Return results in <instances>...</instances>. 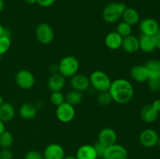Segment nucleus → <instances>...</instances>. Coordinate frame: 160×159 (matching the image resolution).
I'll return each mask as SVG.
<instances>
[{
    "label": "nucleus",
    "instance_id": "nucleus-33",
    "mask_svg": "<svg viewBox=\"0 0 160 159\" xmlns=\"http://www.w3.org/2000/svg\"><path fill=\"white\" fill-rule=\"evenodd\" d=\"M24 159H45L43 154L38 151H29L25 154Z\"/></svg>",
    "mask_w": 160,
    "mask_h": 159
},
{
    "label": "nucleus",
    "instance_id": "nucleus-8",
    "mask_svg": "<svg viewBox=\"0 0 160 159\" xmlns=\"http://www.w3.org/2000/svg\"><path fill=\"white\" fill-rule=\"evenodd\" d=\"M159 138L157 132L152 129H145L139 134V142L142 146L147 148L156 146Z\"/></svg>",
    "mask_w": 160,
    "mask_h": 159
},
{
    "label": "nucleus",
    "instance_id": "nucleus-37",
    "mask_svg": "<svg viewBox=\"0 0 160 159\" xmlns=\"http://www.w3.org/2000/svg\"><path fill=\"white\" fill-rule=\"evenodd\" d=\"M151 104L152 105V107L154 108L156 111H157V112H160V99L155 100V101H153Z\"/></svg>",
    "mask_w": 160,
    "mask_h": 159
},
{
    "label": "nucleus",
    "instance_id": "nucleus-34",
    "mask_svg": "<svg viewBox=\"0 0 160 159\" xmlns=\"http://www.w3.org/2000/svg\"><path fill=\"white\" fill-rule=\"evenodd\" d=\"M0 159H13V154L9 148H3L0 151Z\"/></svg>",
    "mask_w": 160,
    "mask_h": 159
},
{
    "label": "nucleus",
    "instance_id": "nucleus-9",
    "mask_svg": "<svg viewBox=\"0 0 160 159\" xmlns=\"http://www.w3.org/2000/svg\"><path fill=\"white\" fill-rule=\"evenodd\" d=\"M128 152L126 148L118 143L107 147L103 159H128Z\"/></svg>",
    "mask_w": 160,
    "mask_h": 159
},
{
    "label": "nucleus",
    "instance_id": "nucleus-14",
    "mask_svg": "<svg viewBox=\"0 0 160 159\" xmlns=\"http://www.w3.org/2000/svg\"><path fill=\"white\" fill-rule=\"evenodd\" d=\"M66 84L65 77L59 73H52L47 81V86L51 92L61 91Z\"/></svg>",
    "mask_w": 160,
    "mask_h": 159
},
{
    "label": "nucleus",
    "instance_id": "nucleus-1",
    "mask_svg": "<svg viewBox=\"0 0 160 159\" xmlns=\"http://www.w3.org/2000/svg\"><path fill=\"white\" fill-rule=\"evenodd\" d=\"M109 92L112 96V101L117 104H125L132 100L134 89L129 80L120 78L112 81Z\"/></svg>",
    "mask_w": 160,
    "mask_h": 159
},
{
    "label": "nucleus",
    "instance_id": "nucleus-25",
    "mask_svg": "<svg viewBox=\"0 0 160 159\" xmlns=\"http://www.w3.org/2000/svg\"><path fill=\"white\" fill-rule=\"evenodd\" d=\"M83 95L81 92L78 90H72L69 91L65 96V101L69 103L73 106H76L79 104L82 101Z\"/></svg>",
    "mask_w": 160,
    "mask_h": 159
},
{
    "label": "nucleus",
    "instance_id": "nucleus-16",
    "mask_svg": "<svg viewBox=\"0 0 160 159\" xmlns=\"http://www.w3.org/2000/svg\"><path fill=\"white\" fill-rule=\"evenodd\" d=\"M131 76L136 82L145 83L149 78V74L145 65H136L131 68Z\"/></svg>",
    "mask_w": 160,
    "mask_h": 159
},
{
    "label": "nucleus",
    "instance_id": "nucleus-27",
    "mask_svg": "<svg viewBox=\"0 0 160 159\" xmlns=\"http://www.w3.org/2000/svg\"><path fill=\"white\" fill-rule=\"evenodd\" d=\"M116 31L123 38V37H127V36L131 35V33H132V26L127 23L126 22L122 21L119 23V24L117 25V31Z\"/></svg>",
    "mask_w": 160,
    "mask_h": 159
},
{
    "label": "nucleus",
    "instance_id": "nucleus-28",
    "mask_svg": "<svg viewBox=\"0 0 160 159\" xmlns=\"http://www.w3.org/2000/svg\"><path fill=\"white\" fill-rule=\"evenodd\" d=\"M97 101L101 106H108L113 101L110 93L108 90V91L99 92L97 96Z\"/></svg>",
    "mask_w": 160,
    "mask_h": 159
},
{
    "label": "nucleus",
    "instance_id": "nucleus-10",
    "mask_svg": "<svg viewBox=\"0 0 160 159\" xmlns=\"http://www.w3.org/2000/svg\"><path fill=\"white\" fill-rule=\"evenodd\" d=\"M139 29L142 34L155 36L160 29L159 24L152 18H145L139 23Z\"/></svg>",
    "mask_w": 160,
    "mask_h": 159
},
{
    "label": "nucleus",
    "instance_id": "nucleus-44",
    "mask_svg": "<svg viewBox=\"0 0 160 159\" xmlns=\"http://www.w3.org/2000/svg\"><path fill=\"white\" fill-rule=\"evenodd\" d=\"M157 145L158 147L160 148V137L159 138V140H158V142H157Z\"/></svg>",
    "mask_w": 160,
    "mask_h": 159
},
{
    "label": "nucleus",
    "instance_id": "nucleus-38",
    "mask_svg": "<svg viewBox=\"0 0 160 159\" xmlns=\"http://www.w3.org/2000/svg\"><path fill=\"white\" fill-rule=\"evenodd\" d=\"M6 130V126H5V123H3L1 119H0V134L2 132Z\"/></svg>",
    "mask_w": 160,
    "mask_h": 159
},
{
    "label": "nucleus",
    "instance_id": "nucleus-12",
    "mask_svg": "<svg viewBox=\"0 0 160 159\" xmlns=\"http://www.w3.org/2000/svg\"><path fill=\"white\" fill-rule=\"evenodd\" d=\"M70 84L73 90L80 92L85 91L90 87L89 78L85 75L79 74V73H77L74 76L70 77Z\"/></svg>",
    "mask_w": 160,
    "mask_h": 159
},
{
    "label": "nucleus",
    "instance_id": "nucleus-19",
    "mask_svg": "<svg viewBox=\"0 0 160 159\" xmlns=\"http://www.w3.org/2000/svg\"><path fill=\"white\" fill-rule=\"evenodd\" d=\"M121 48L123 51L128 53H134L138 51L139 48V40L135 36L131 35L123 37V41H122Z\"/></svg>",
    "mask_w": 160,
    "mask_h": 159
},
{
    "label": "nucleus",
    "instance_id": "nucleus-41",
    "mask_svg": "<svg viewBox=\"0 0 160 159\" xmlns=\"http://www.w3.org/2000/svg\"><path fill=\"white\" fill-rule=\"evenodd\" d=\"M4 29L5 27L2 25V23H0V37L3 35V33H4Z\"/></svg>",
    "mask_w": 160,
    "mask_h": 159
},
{
    "label": "nucleus",
    "instance_id": "nucleus-36",
    "mask_svg": "<svg viewBox=\"0 0 160 159\" xmlns=\"http://www.w3.org/2000/svg\"><path fill=\"white\" fill-rule=\"evenodd\" d=\"M155 40H156V48L160 50V29L159 30L157 33H156V35L154 36Z\"/></svg>",
    "mask_w": 160,
    "mask_h": 159
},
{
    "label": "nucleus",
    "instance_id": "nucleus-43",
    "mask_svg": "<svg viewBox=\"0 0 160 159\" xmlns=\"http://www.w3.org/2000/svg\"><path fill=\"white\" fill-rule=\"evenodd\" d=\"M3 103H4V100H3L2 96H1V95H0V106H1Z\"/></svg>",
    "mask_w": 160,
    "mask_h": 159
},
{
    "label": "nucleus",
    "instance_id": "nucleus-32",
    "mask_svg": "<svg viewBox=\"0 0 160 159\" xmlns=\"http://www.w3.org/2000/svg\"><path fill=\"white\" fill-rule=\"evenodd\" d=\"M93 147L94 148H95V152H96L98 157H99V158H103V156H104L107 147H106V145L103 144V143H100L98 140L94 143Z\"/></svg>",
    "mask_w": 160,
    "mask_h": 159
},
{
    "label": "nucleus",
    "instance_id": "nucleus-11",
    "mask_svg": "<svg viewBox=\"0 0 160 159\" xmlns=\"http://www.w3.org/2000/svg\"><path fill=\"white\" fill-rule=\"evenodd\" d=\"M45 159H62L65 157V151L59 143H50L43 151Z\"/></svg>",
    "mask_w": 160,
    "mask_h": 159
},
{
    "label": "nucleus",
    "instance_id": "nucleus-15",
    "mask_svg": "<svg viewBox=\"0 0 160 159\" xmlns=\"http://www.w3.org/2000/svg\"><path fill=\"white\" fill-rule=\"evenodd\" d=\"M138 40L139 48L143 52L151 53L156 49V44L154 36L141 34Z\"/></svg>",
    "mask_w": 160,
    "mask_h": 159
},
{
    "label": "nucleus",
    "instance_id": "nucleus-42",
    "mask_svg": "<svg viewBox=\"0 0 160 159\" xmlns=\"http://www.w3.org/2000/svg\"><path fill=\"white\" fill-rule=\"evenodd\" d=\"M62 159H76V157H73V156H67V157H64Z\"/></svg>",
    "mask_w": 160,
    "mask_h": 159
},
{
    "label": "nucleus",
    "instance_id": "nucleus-24",
    "mask_svg": "<svg viewBox=\"0 0 160 159\" xmlns=\"http://www.w3.org/2000/svg\"><path fill=\"white\" fill-rule=\"evenodd\" d=\"M149 78H160V60L150 59L145 64Z\"/></svg>",
    "mask_w": 160,
    "mask_h": 159
},
{
    "label": "nucleus",
    "instance_id": "nucleus-18",
    "mask_svg": "<svg viewBox=\"0 0 160 159\" xmlns=\"http://www.w3.org/2000/svg\"><path fill=\"white\" fill-rule=\"evenodd\" d=\"M76 159H98L93 145L84 144L80 147L75 155Z\"/></svg>",
    "mask_w": 160,
    "mask_h": 159
},
{
    "label": "nucleus",
    "instance_id": "nucleus-17",
    "mask_svg": "<svg viewBox=\"0 0 160 159\" xmlns=\"http://www.w3.org/2000/svg\"><path fill=\"white\" fill-rule=\"evenodd\" d=\"M122 41L123 37L117 31L109 32L105 37V45L110 50H117L121 48Z\"/></svg>",
    "mask_w": 160,
    "mask_h": 159
},
{
    "label": "nucleus",
    "instance_id": "nucleus-30",
    "mask_svg": "<svg viewBox=\"0 0 160 159\" xmlns=\"http://www.w3.org/2000/svg\"><path fill=\"white\" fill-rule=\"evenodd\" d=\"M50 101L55 106H59L65 102V96L61 91L52 92L50 95Z\"/></svg>",
    "mask_w": 160,
    "mask_h": 159
},
{
    "label": "nucleus",
    "instance_id": "nucleus-45",
    "mask_svg": "<svg viewBox=\"0 0 160 159\" xmlns=\"http://www.w3.org/2000/svg\"><path fill=\"white\" fill-rule=\"evenodd\" d=\"M1 59H2V55H0V61H1Z\"/></svg>",
    "mask_w": 160,
    "mask_h": 159
},
{
    "label": "nucleus",
    "instance_id": "nucleus-29",
    "mask_svg": "<svg viewBox=\"0 0 160 159\" xmlns=\"http://www.w3.org/2000/svg\"><path fill=\"white\" fill-rule=\"evenodd\" d=\"M11 47V37L2 35L0 37V55L6 54Z\"/></svg>",
    "mask_w": 160,
    "mask_h": 159
},
{
    "label": "nucleus",
    "instance_id": "nucleus-46",
    "mask_svg": "<svg viewBox=\"0 0 160 159\" xmlns=\"http://www.w3.org/2000/svg\"><path fill=\"white\" fill-rule=\"evenodd\" d=\"M100 159H103V158H100Z\"/></svg>",
    "mask_w": 160,
    "mask_h": 159
},
{
    "label": "nucleus",
    "instance_id": "nucleus-21",
    "mask_svg": "<svg viewBox=\"0 0 160 159\" xmlns=\"http://www.w3.org/2000/svg\"><path fill=\"white\" fill-rule=\"evenodd\" d=\"M159 112L152 107V104H146L141 110V117L144 122L147 123H152L158 118Z\"/></svg>",
    "mask_w": 160,
    "mask_h": 159
},
{
    "label": "nucleus",
    "instance_id": "nucleus-35",
    "mask_svg": "<svg viewBox=\"0 0 160 159\" xmlns=\"http://www.w3.org/2000/svg\"><path fill=\"white\" fill-rule=\"evenodd\" d=\"M56 0H37V3L42 7H49L55 3Z\"/></svg>",
    "mask_w": 160,
    "mask_h": 159
},
{
    "label": "nucleus",
    "instance_id": "nucleus-23",
    "mask_svg": "<svg viewBox=\"0 0 160 159\" xmlns=\"http://www.w3.org/2000/svg\"><path fill=\"white\" fill-rule=\"evenodd\" d=\"M15 113V108L11 103L4 102L0 106V119L3 123H7L13 119Z\"/></svg>",
    "mask_w": 160,
    "mask_h": 159
},
{
    "label": "nucleus",
    "instance_id": "nucleus-40",
    "mask_svg": "<svg viewBox=\"0 0 160 159\" xmlns=\"http://www.w3.org/2000/svg\"><path fill=\"white\" fill-rule=\"evenodd\" d=\"M4 8H5L4 0H0V12L4 9Z\"/></svg>",
    "mask_w": 160,
    "mask_h": 159
},
{
    "label": "nucleus",
    "instance_id": "nucleus-6",
    "mask_svg": "<svg viewBox=\"0 0 160 159\" xmlns=\"http://www.w3.org/2000/svg\"><path fill=\"white\" fill-rule=\"evenodd\" d=\"M16 84L23 90H29L34 87L35 78L34 74L28 70H20L15 76Z\"/></svg>",
    "mask_w": 160,
    "mask_h": 159
},
{
    "label": "nucleus",
    "instance_id": "nucleus-4",
    "mask_svg": "<svg viewBox=\"0 0 160 159\" xmlns=\"http://www.w3.org/2000/svg\"><path fill=\"white\" fill-rule=\"evenodd\" d=\"M88 78L90 86L98 92L108 91L112 83L109 76L101 70H95L92 72Z\"/></svg>",
    "mask_w": 160,
    "mask_h": 159
},
{
    "label": "nucleus",
    "instance_id": "nucleus-3",
    "mask_svg": "<svg viewBox=\"0 0 160 159\" xmlns=\"http://www.w3.org/2000/svg\"><path fill=\"white\" fill-rule=\"evenodd\" d=\"M80 69V62L76 57L73 55H67L62 58L58 64V73L64 77H72L78 73Z\"/></svg>",
    "mask_w": 160,
    "mask_h": 159
},
{
    "label": "nucleus",
    "instance_id": "nucleus-20",
    "mask_svg": "<svg viewBox=\"0 0 160 159\" xmlns=\"http://www.w3.org/2000/svg\"><path fill=\"white\" fill-rule=\"evenodd\" d=\"M37 113L38 108L31 103H23L19 108V115L21 118L25 120L33 119L36 117Z\"/></svg>",
    "mask_w": 160,
    "mask_h": 159
},
{
    "label": "nucleus",
    "instance_id": "nucleus-22",
    "mask_svg": "<svg viewBox=\"0 0 160 159\" xmlns=\"http://www.w3.org/2000/svg\"><path fill=\"white\" fill-rule=\"evenodd\" d=\"M122 19H123V21L126 22L131 26H134L140 21V15L134 8L127 7L123 11Z\"/></svg>",
    "mask_w": 160,
    "mask_h": 159
},
{
    "label": "nucleus",
    "instance_id": "nucleus-5",
    "mask_svg": "<svg viewBox=\"0 0 160 159\" xmlns=\"http://www.w3.org/2000/svg\"><path fill=\"white\" fill-rule=\"evenodd\" d=\"M35 37L42 45H48L54 40V30L48 23H41L35 28Z\"/></svg>",
    "mask_w": 160,
    "mask_h": 159
},
{
    "label": "nucleus",
    "instance_id": "nucleus-39",
    "mask_svg": "<svg viewBox=\"0 0 160 159\" xmlns=\"http://www.w3.org/2000/svg\"><path fill=\"white\" fill-rule=\"evenodd\" d=\"M23 1L29 5H34L37 3V0H23Z\"/></svg>",
    "mask_w": 160,
    "mask_h": 159
},
{
    "label": "nucleus",
    "instance_id": "nucleus-26",
    "mask_svg": "<svg viewBox=\"0 0 160 159\" xmlns=\"http://www.w3.org/2000/svg\"><path fill=\"white\" fill-rule=\"evenodd\" d=\"M13 143V136L10 132L5 130L0 134V147L9 148Z\"/></svg>",
    "mask_w": 160,
    "mask_h": 159
},
{
    "label": "nucleus",
    "instance_id": "nucleus-2",
    "mask_svg": "<svg viewBox=\"0 0 160 159\" xmlns=\"http://www.w3.org/2000/svg\"><path fill=\"white\" fill-rule=\"evenodd\" d=\"M127 8L123 2H111L106 6L102 11V19L107 23H115L122 18Z\"/></svg>",
    "mask_w": 160,
    "mask_h": 159
},
{
    "label": "nucleus",
    "instance_id": "nucleus-7",
    "mask_svg": "<svg viewBox=\"0 0 160 159\" xmlns=\"http://www.w3.org/2000/svg\"><path fill=\"white\" fill-rule=\"evenodd\" d=\"M75 113L76 112H75L74 106L71 105L66 101L56 108V115L58 120L61 123H70L74 118Z\"/></svg>",
    "mask_w": 160,
    "mask_h": 159
},
{
    "label": "nucleus",
    "instance_id": "nucleus-31",
    "mask_svg": "<svg viewBox=\"0 0 160 159\" xmlns=\"http://www.w3.org/2000/svg\"><path fill=\"white\" fill-rule=\"evenodd\" d=\"M147 84L148 89L152 92H158L160 90V78H148Z\"/></svg>",
    "mask_w": 160,
    "mask_h": 159
},
{
    "label": "nucleus",
    "instance_id": "nucleus-13",
    "mask_svg": "<svg viewBox=\"0 0 160 159\" xmlns=\"http://www.w3.org/2000/svg\"><path fill=\"white\" fill-rule=\"evenodd\" d=\"M117 133L113 129L106 127L99 131L98 135V141L103 143L106 147L111 146L117 143Z\"/></svg>",
    "mask_w": 160,
    "mask_h": 159
}]
</instances>
